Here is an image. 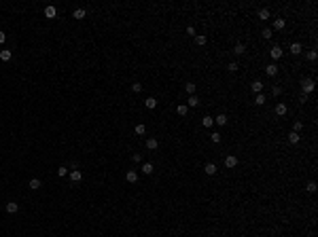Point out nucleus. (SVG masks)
I'll list each match as a JSON object with an SVG mask.
<instances>
[{
	"label": "nucleus",
	"instance_id": "obj_1",
	"mask_svg": "<svg viewBox=\"0 0 318 237\" xmlns=\"http://www.w3.org/2000/svg\"><path fill=\"white\" fill-rule=\"evenodd\" d=\"M301 89H303V93L307 95L312 89H314V81H312V78H303V81H301Z\"/></svg>",
	"mask_w": 318,
	"mask_h": 237
},
{
	"label": "nucleus",
	"instance_id": "obj_2",
	"mask_svg": "<svg viewBox=\"0 0 318 237\" xmlns=\"http://www.w3.org/2000/svg\"><path fill=\"white\" fill-rule=\"evenodd\" d=\"M45 17H49V19H55V17H58V9H55L53 4H49L47 9H45Z\"/></svg>",
	"mask_w": 318,
	"mask_h": 237
},
{
	"label": "nucleus",
	"instance_id": "obj_3",
	"mask_svg": "<svg viewBox=\"0 0 318 237\" xmlns=\"http://www.w3.org/2000/svg\"><path fill=\"white\" fill-rule=\"evenodd\" d=\"M236 165H237V157L229 154V157L225 159V167H229V169H231V167H236Z\"/></svg>",
	"mask_w": 318,
	"mask_h": 237
},
{
	"label": "nucleus",
	"instance_id": "obj_4",
	"mask_svg": "<svg viewBox=\"0 0 318 237\" xmlns=\"http://www.w3.org/2000/svg\"><path fill=\"white\" fill-rule=\"evenodd\" d=\"M216 169H219V167L214 165V163H206V165H204V172H206L208 176H214V174H216Z\"/></svg>",
	"mask_w": 318,
	"mask_h": 237
},
{
	"label": "nucleus",
	"instance_id": "obj_5",
	"mask_svg": "<svg viewBox=\"0 0 318 237\" xmlns=\"http://www.w3.org/2000/svg\"><path fill=\"white\" fill-rule=\"evenodd\" d=\"M125 180H127V182H131V184H134V182H138V172L130 169V172L125 174Z\"/></svg>",
	"mask_w": 318,
	"mask_h": 237
},
{
	"label": "nucleus",
	"instance_id": "obj_6",
	"mask_svg": "<svg viewBox=\"0 0 318 237\" xmlns=\"http://www.w3.org/2000/svg\"><path fill=\"white\" fill-rule=\"evenodd\" d=\"M187 106H191V108H197V106H200V97H197V95H189V100H187Z\"/></svg>",
	"mask_w": 318,
	"mask_h": 237
},
{
	"label": "nucleus",
	"instance_id": "obj_7",
	"mask_svg": "<svg viewBox=\"0 0 318 237\" xmlns=\"http://www.w3.org/2000/svg\"><path fill=\"white\" fill-rule=\"evenodd\" d=\"M70 180H72V182H81V180H83V172L72 169V172H70Z\"/></svg>",
	"mask_w": 318,
	"mask_h": 237
},
{
	"label": "nucleus",
	"instance_id": "obj_8",
	"mask_svg": "<svg viewBox=\"0 0 318 237\" xmlns=\"http://www.w3.org/2000/svg\"><path fill=\"white\" fill-rule=\"evenodd\" d=\"M270 53H271V57H274V59H280V57H282V49L278 47V45H274Z\"/></svg>",
	"mask_w": 318,
	"mask_h": 237
},
{
	"label": "nucleus",
	"instance_id": "obj_9",
	"mask_svg": "<svg viewBox=\"0 0 318 237\" xmlns=\"http://www.w3.org/2000/svg\"><path fill=\"white\" fill-rule=\"evenodd\" d=\"M28 186H30V189H32V190H38V189H40V186H43V182H40V178H32Z\"/></svg>",
	"mask_w": 318,
	"mask_h": 237
},
{
	"label": "nucleus",
	"instance_id": "obj_10",
	"mask_svg": "<svg viewBox=\"0 0 318 237\" xmlns=\"http://www.w3.org/2000/svg\"><path fill=\"white\" fill-rule=\"evenodd\" d=\"M257 15H259V19H261V21H267V19H270V17H271L270 9H261V11L257 13Z\"/></svg>",
	"mask_w": 318,
	"mask_h": 237
},
{
	"label": "nucleus",
	"instance_id": "obj_11",
	"mask_svg": "<svg viewBox=\"0 0 318 237\" xmlns=\"http://www.w3.org/2000/svg\"><path fill=\"white\" fill-rule=\"evenodd\" d=\"M288 51H291V53H293V55H299V53H301V51H303V47H301V42H293V45H291V49H288Z\"/></svg>",
	"mask_w": 318,
	"mask_h": 237
},
{
	"label": "nucleus",
	"instance_id": "obj_12",
	"mask_svg": "<svg viewBox=\"0 0 318 237\" xmlns=\"http://www.w3.org/2000/svg\"><path fill=\"white\" fill-rule=\"evenodd\" d=\"M265 74H267V76H276V74H278V66H276V64H270V66L265 68Z\"/></svg>",
	"mask_w": 318,
	"mask_h": 237
},
{
	"label": "nucleus",
	"instance_id": "obj_13",
	"mask_svg": "<svg viewBox=\"0 0 318 237\" xmlns=\"http://www.w3.org/2000/svg\"><path fill=\"white\" fill-rule=\"evenodd\" d=\"M85 15H87V13H85V9H81V7H79V9H74V13H72V17H74V19H85Z\"/></svg>",
	"mask_w": 318,
	"mask_h": 237
},
{
	"label": "nucleus",
	"instance_id": "obj_14",
	"mask_svg": "<svg viewBox=\"0 0 318 237\" xmlns=\"http://www.w3.org/2000/svg\"><path fill=\"white\" fill-rule=\"evenodd\" d=\"M144 106L149 108V110H153V108H157V100L155 97H146L144 100Z\"/></svg>",
	"mask_w": 318,
	"mask_h": 237
},
{
	"label": "nucleus",
	"instance_id": "obj_15",
	"mask_svg": "<svg viewBox=\"0 0 318 237\" xmlns=\"http://www.w3.org/2000/svg\"><path fill=\"white\" fill-rule=\"evenodd\" d=\"M17 210H19V205H17L15 201H9V203H7V212H9V214H17Z\"/></svg>",
	"mask_w": 318,
	"mask_h": 237
},
{
	"label": "nucleus",
	"instance_id": "obj_16",
	"mask_svg": "<svg viewBox=\"0 0 318 237\" xmlns=\"http://www.w3.org/2000/svg\"><path fill=\"white\" fill-rule=\"evenodd\" d=\"M250 89H252V93H261V89H263V83H261V81H255V83L250 85Z\"/></svg>",
	"mask_w": 318,
	"mask_h": 237
},
{
	"label": "nucleus",
	"instance_id": "obj_17",
	"mask_svg": "<svg viewBox=\"0 0 318 237\" xmlns=\"http://www.w3.org/2000/svg\"><path fill=\"white\" fill-rule=\"evenodd\" d=\"M157 146H159V142H157L155 138H149V140H146V148H149V150H155Z\"/></svg>",
	"mask_w": 318,
	"mask_h": 237
},
{
	"label": "nucleus",
	"instance_id": "obj_18",
	"mask_svg": "<svg viewBox=\"0 0 318 237\" xmlns=\"http://www.w3.org/2000/svg\"><path fill=\"white\" fill-rule=\"evenodd\" d=\"M13 57V53H11V51H9V49H4V51H0V59H2V61H9V59H11Z\"/></svg>",
	"mask_w": 318,
	"mask_h": 237
},
{
	"label": "nucleus",
	"instance_id": "obj_19",
	"mask_svg": "<svg viewBox=\"0 0 318 237\" xmlns=\"http://www.w3.org/2000/svg\"><path fill=\"white\" fill-rule=\"evenodd\" d=\"M284 25H286V21H284L282 17H278V19H276V21H274V30H282Z\"/></svg>",
	"mask_w": 318,
	"mask_h": 237
},
{
	"label": "nucleus",
	"instance_id": "obj_20",
	"mask_svg": "<svg viewBox=\"0 0 318 237\" xmlns=\"http://www.w3.org/2000/svg\"><path fill=\"white\" fill-rule=\"evenodd\" d=\"M276 114H278V117H284V114H286V104H278V106H276Z\"/></svg>",
	"mask_w": 318,
	"mask_h": 237
},
{
	"label": "nucleus",
	"instance_id": "obj_21",
	"mask_svg": "<svg viewBox=\"0 0 318 237\" xmlns=\"http://www.w3.org/2000/svg\"><path fill=\"white\" fill-rule=\"evenodd\" d=\"M214 123L223 127V125H227V117H225V114H219V117H214Z\"/></svg>",
	"mask_w": 318,
	"mask_h": 237
},
{
	"label": "nucleus",
	"instance_id": "obj_22",
	"mask_svg": "<svg viewBox=\"0 0 318 237\" xmlns=\"http://www.w3.org/2000/svg\"><path fill=\"white\" fill-rule=\"evenodd\" d=\"M195 42H197L200 47H204V45L208 42V38H206V36H204V34H197V36H195Z\"/></svg>",
	"mask_w": 318,
	"mask_h": 237
},
{
	"label": "nucleus",
	"instance_id": "obj_23",
	"mask_svg": "<svg viewBox=\"0 0 318 237\" xmlns=\"http://www.w3.org/2000/svg\"><path fill=\"white\" fill-rule=\"evenodd\" d=\"M255 104H257V106H263V104H265V95H263V93H257V97H255Z\"/></svg>",
	"mask_w": 318,
	"mask_h": 237
},
{
	"label": "nucleus",
	"instance_id": "obj_24",
	"mask_svg": "<svg viewBox=\"0 0 318 237\" xmlns=\"http://www.w3.org/2000/svg\"><path fill=\"white\" fill-rule=\"evenodd\" d=\"M288 142H291V144H297V142H299V133H297V131L288 133Z\"/></svg>",
	"mask_w": 318,
	"mask_h": 237
},
{
	"label": "nucleus",
	"instance_id": "obj_25",
	"mask_svg": "<svg viewBox=\"0 0 318 237\" xmlns=\"http://www.w3.org/2000/svg\"><path fill=\"white\" fill-rule=\"evenodd\" d=\"M142 172H144L146 176H149V174H153V163H144V165H142Z\"/></svg>",
	"mask_w": 318,
	"mask_h": 237
},
{
	"label": "nucleus",
	"instance_id": "obj_26",
	"mask_svg": "<svg viewBox=\"0 0 318 237\" xmlns=\"http://www.w3.org/2000/svg\"><path fill=\"white\" fill-rule=\"evenodd\" d=\"M244 51H246V47H244L242 42H237V45H236V49H233V53H237V55H242Z\"/></svg>",
	"mask_w": 318,
	"mask_h": 237
},
{
	"label": "nucleus",
	"instance_id": "obj_27",
	"mask_svg": "<svg viewBox=\"0 0 318 237\" xmlns=\"http://www.w3.org/2000/svg\"><path fill=\"white\" fill-rule=\"evenodd\" d=\"M176 112L180 114V117H185V114H187V104H180V106L176 108Z\"/></svg>",
	"mask_w": 318,
	"mask_h": 237
},
{
	"label": "nucleus",
	"instance_id": "obj_28",
	"mask_svg": "<svg viewBox=\"0 0 318 237\" xmlns=\"http://www.w3.org/2000/svg\"><path fill=\"white\" fill-rule=\"evenodd\" d=\"M214 125V118L212 117H204V127H212Z\"/></svg>",
	"mask_w": 318,
	"mask_h": 237
},
{
	"label": "nucleus",
	"instance_id": "obj_29",
	"mask_svg": "<svg viewBox=\"0 0 318 237\" xmlns=\"http://www.w3.org/2000/svg\"><path fill=\"white\" fill-rule=\"evenodd\" d=\"M185 89H187V93H189V95L195 93V85H193V83H187V85H185Z\"/></svg>",
	"mask_w": 318,
	"mask_h": 237
},
{
	"label": "nucleus",
	"instance_id": "obj_30",
	"mask_svg": "<svg viewBox=\"0 0 318 237\" xmlns=\"http://www.w3.org/2000/svg\"><path fill=\"white\" fill-rule=\"evenodd\" d=\"M210 140L214 144H219V142H221V133H216V131H214V133H210Z\"/></svg>",
	"mask_w": 318,
	"mask_h": 237
},
{
	"label": "nucleus",
	"instance_id": "obj_31",
	"mask_svg": "<svg viewBox=\"0 0 318 237\" xmlns=\"http://www.w3.org/2000/svg\"><path fill=\"white\" fill-rule=\"evenodd\" d=\"M131 91H134V93H140V91H142V85L140 83H134V85H131Z\"/></svg>",
	"mask_w": 318,
	"mask_h": 237
},
{
	"label": "nucleus",
	"instance_id": "obj_32",
	"mask_svg": "<svg viewBox=\"0 0 318 237\" xmlns=\"http://www.w3.org/2000/svg\"><path fill=\"white\" fill-rule=\"evenodd\" d=\"M66 174H68V167H64V165H62V167H58V176H62V178H64Z\"/></svg>",
	"mask_w": 318,
	"mask_h": 237
},
{
	"label": "nucleus",
	"instance_id": "obj_33",
	"mask_svg": "<svg viewBox=\"0 0 318 237\" xmlns=\"http://www.w3.org/2000/svg\"><path fill=\"white\" fill-rule=\"evenodd\" d=\"M144 131H146V127H144L142 123H140V125H136V133H138V136H142Z\"/></svg>",
	"mask_w": 318,
	"mask_h": 237
},
{
	"label": "nucleus",
	"instance_id": "obj_34",
	"mask_svg": "<svg viewBox=\"0 0 318 237\" xmlns=\"http://www.w3.org/2000/svg\"><path fill=\"white\" fill-rule=\"evenodd\" d=\"M307 193H316V182H307Z\"/></svg>",
	"mask_w": 318,
	"mask_h": 237
},
{
	"label": "nucleus",
	"instance_id": "obj_35",
	"mask_svg": "<svg viewBox=\"0 0 318 237\" xmlns=\"http://www.w3.org/2000/svg\"><path fill=\"white\" fill-rule=\"evenodd\" d=\"M316 57H318L316 51H310V53H307V59H310V61H316Z\"/></svg>",
	"mask_w": 318,
	"mask_h": 237
},
{
	"label": "nucleus",
	"instance_id": "obj_36",
	"mask_svg": "<svg viewBox=\"0 0 318 237\" xmlns=\"http://www.w3.org/2000/svg\"><path fill=\"white\" fill-rule=\"evenodd\" d=\"M227 68H229V72H236L237 68H240V66H237L236 61H231V64H229V66H227Z\"/></svg>",
	"mask_w": 318,
	"mask_h": 237
},
{
	"label": "nucleus",
	"instance_id": "obj_37",
	"mask_svg": "<svg viewBox=\"0 0 318 237\" xmlns=\"http://www.w3.org/2000/svg\"><path fill=\"white\" fill-rule=\"evenodd\" d=\"M131 159H134L136 163H140V161H142V154L140 153H134V154H131Z\"/></svg>",
	"mask_w": 318,
	"mask_h": 237
},
{
	"label": "nucleus",
	"instance_id": "obj_38",
	"mask_svg": "<svg viewBox=\"0 0 318 237\" xmlns=\"http://www.w3.org/2000/svg\"><path fill=\"white\" fill-rule=\"evenodd\" d=\"M263 38H267V40L271 38V30H270V28H265V30H263Z\"/></svg>",
	"mask_w": 318,
	"mask_h": 237
},
{
	"label": "nucleus",
	"instance_id": "obj_39",
	"mask_svg": "<svg viewBox=\"0 0 318 237\" xmlns=\"http://www.w3.org/2000/svg\"><path fill=\"white\" fill-rule=\"evenodd\" d=\"M301 127H303V123H301V121H297V123H295V131L299 133V129H301Z\"/></svg>",
	"mask_w": 318,
	"mask_h": 237
},
{
	"label": "nucleus",
	"instance_id": "obj_40",
	"mask_svg": "<svg viewBox=\"0 0 318 237\" xmlns=\"http://www.w3.org/2000/svg\"><path fill=\"white\" fill-rule=\"evenodd\" d=\"M187 34H191V36L195 34V28H193V25H189V28H187Z\"/></svg>",
	"mask_w": 318,
	"mask_h": 237
},
{
	"label": "nucleus",
	"instance_id": "obj_41",
	"mask_svg": "<svg viewBox=\"0 0 318 237\" xmlns=\"http://www.w3.org/2000/svg\"><path fill=\"white\" fill-rule=\"evenodd\" d=\"M4 40H7V34H4V32H0V45H2Z\"/></svg>",
	"mask_w": 318,
	"mask_h": 237
}]
</instances>
